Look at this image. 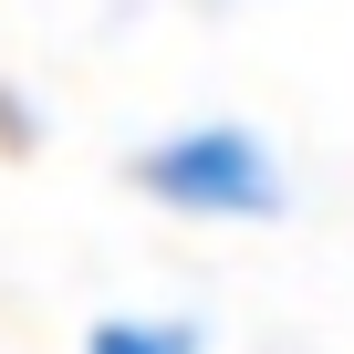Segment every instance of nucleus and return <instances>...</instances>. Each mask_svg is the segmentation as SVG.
<instances>
[{
	"mask_svg": "<svg viewBox=\"0 0 354 354\" xmlns=\"http://www.w3.org/2000/svg\"><path fill=\"white\" fill-rule=\"evenodd\" d=\"M125 177H136L156 209H188V219H281V198H292L281 188V156L250 125H177Z\"/></svg>",
	"mask_w": 354,
	"mask_h": 354,
	"instance_id": "f257e3e1",
	"label": "nucleus"
},
{
	"mask_svg": "<svg viewBox=\"0 0 354 354\" xmlns=\"http://www.w3.org/2000/svg\"><path fill=\"white\" fill-rule=\"evenodd\" d=\"M94 354H209V344H198V323H136V313H115V323H94Z\"/></svg>",
	"mask_w": 354,
	"mask_h": 354,
	"instance_id": "f03ea898",
	"label": "nucleus"
}]
</instances>
